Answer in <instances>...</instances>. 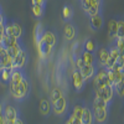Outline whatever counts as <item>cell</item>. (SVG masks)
Listing matches in <instances>:
<instances>
[{
    "mask_svg": "<svg viewBox=\"0 0 124 124\" xmlns=\"http://www.w3.org/2000/svg\"><path fill=\"white\" fill-rule=\"evenodd\" d=\"M3 52H5V48H4V47H3L1 45H0V55H1Z\"/></svg>",
    "mask_w": 124,
    "mask_h": 124,
    "instance_id": "obj_40",
    "label": "cell"
},
{
    "mask_svg": "<svg viewBox=\"0 0 124 124\" xmlns=\"http://www.w3.org/2000/svg\"><path fill=\"white\" fill-rule=\"evenodd\" d=\"M0 13H1V9H0Z\"/></svg>",
    "mask_w": 124,
    "mask_h": 124,
    "instance_id": "obj_44",
    "label": "cell"
},
{
    "mask_svg": "<svg viewBox=\"0 0 124 124\" xmlns=\"http://www.w3.org/2000/svg\"><path fill=\"white\" fill-rule=\"evenodd\" d=\"M82 112H83V107H82V106H75L73 110H72V116H73L75 118H77V119L81 120Z\"/></svg>",
    "mask_w": 124,
    "mask_h": 124,
    "instance_id": "obj_33",
    "label": "cell"
},
{
    "mask_svg": "<svg viewBox=\"0 0 124 124\" xmlns=\"http://www.w3.org/2000/svg\"><path fill=\"white\" fill-rule=\"evenodd\" d=\"M117 37H124V20H117Z\"/></svg>",
    "mask_w": 124,
    "mask_h": 124,
    "instance_id": "obj_28",
    "label": "cell"
},
{
    "mask_svg": "<svg viewBox=\"0 0 124 124\" xmlns=\"http://www.w3.org/2000/svg\"><path fill=\"white\" fill-rule=\"evenodd\" d=\"M1 39H3V37H0V45H1Z\"/></svg>",
    "mask_w": 124,
    "mask_h": 124,
    "instance_id": "obj_42",
    "label": "cell"
},
{
    "mask_svg": "<svg viewBox=\"0 0 124 124\" xmlns=\"http://www.w3.org/2000/svg\"><path fill=\"white\" fill-rule=\"evenodd\" d=\"M75 35H76L75 27L72 26L71 24H67V25L65 26V37H66L67 40H72V39L75 37Z\"/></svg>",
    "mask_w": 124,
    "mask_h": 124,
    "instance_id": "obj_23",
    "label": "cell"
},
{
    "mask_svg": "<svg viewBox=\"0 0 124 124\" xmlns=\"http://www.w3.org/2000/svg\"><path fill=\"white\" fill-rule=\"evenodd\" d=\"M26 57H27L26 51L21 48V50H20V52L13 58V66H14V68H23L25 66V63H26Z\"/></svg>",
    "mask_w": 124,
    "mask_h": 124,
    "instance_id": "obj_7",
    "label": "cell"
},
{
    "mask_svg": "<svg viewBox=\"0 0 124 124\" xmlns=\"http://www.w3.org/2000/svg\"><path fill=\"white\" fill-rule=\"evenodd\" d=\"M117 50L120 56H124V37H116V42H114Z\"/></svg>",
    "mask_w": 124,
    "mask_h": 124,
    "instance_id": "obj_25",
    "label": "cell"
},
{
    "mask_svg": "<svg viewBox=\"0 0 124 124\" xmlns=\"http://www.w3.org/2000/svg\"><path fill=\"white\" fill-rule=\"evenodd\" d=\"M0 24H6V21H5V17H4L3 13H0Z\"/></svg>",
    "mask_w": 124,
    "mask_h": 124,
    "instance_id": "obj_38",
    "label": "cell"
},
{
    "mask_svg": "<svg viewBox=\"0 0 124 124\" xmlns=\"http://www.w3.org/2000/svg\"><path fill=\"white\" fill-rule=\"evenodd\" d=\"M113 93H114V86H113L112 83L96 88V97H99L102 99H104L107 103H110Z\"/></svg>",
    "mask_w": 124,
    "mask_h": 124,
    "instance_id": "obj_2",
    "label": "cell"
},
{
    "mask_svg": "<svg viewBox=\"0 0 124 124\" xmlns=\"http://www.w3.org/2000/svg\"><path fill=\"white\" fill-rule=\"evenodd\" d=\"M113 68H118V70H123L124 68V56H118L117 60L114 61V66Z\"/></svg>",
    "mask_w": 124,
    "mask_h": 124,
    "instance_id": "obj_34",
    "label": "cell"
},
{
    "mask_svg": "<svg viewBox=\"0 0 124 124\" xmlns=\"http://www.w3.org/2000/svg\"><path fill=\"white\" fill-rule=\"evenodd\" d=\"M62 15H63V17H65L66 20H70L72 16H73V11H72L71 6H68V5L63 6V10H62Z\"/></svg>",
    "mask_w": 124,
    "mask_h": 124,
    "instance_id": "obj_31",
    "label": "cell"
},
{
    "mask_svg": "<svg viewBox=\"0 0 124 124\" xmlns=\"http://www.w3.org/2000/svg\"><path fill=\"white\" fill-rule=\"evenodd\" d=\"M81 3H82V8H83L86 11L89 9V6L92 5V1H91V0H81Z\"/></svg>",
    "mask_w": 124,
    "mask_h": 124,
    "instance_id": "obj_35",
    "label": "cell"
},
{
    "mask_svg": "<svg viewBox=\"0 0 124 124\" xmlns=\"http://www.w3.org/2000/svg\"><path fill=\"white\" fill-rule=\"evenodd\" d=\"M96 48H97V45L93 40H87L85 42V50L89 51V52H94Z\"/></svg>",
    "mask_w": 124,
    "mask_h": 124,
    "instance_id": "obj_30",
    "label": "cell"
},
{
    "mask_svg": "<svg viewBox=\"0 0 124 124\" xmlns=\"http://www.w3.org/2000/svg\"><path fill=\"white\" fill-rule=\"evenodd\" d=\"M61 96H62V92L57 87H55L52 91H51V93H50V97H51V99H52V102H55L56 99H58Z\"/></svg>",
    "mask_w": 124,
    "mask_h": 124,
    "instance_id": "obj_32",
    "label": "cell"
},
{
    "mask_svg": "<svg viewBox=\"0 0 124 124\" xmlns=\"http://www.w3.org/2000/svg\"><path fill=\"white\" fill-rule=\"evenodd\" d=\"M108 104L104 99H102L99 97H96L93 99V103H92V110H96V109H104V108H108Z\"/></svg>",
    "mask_w": 124,
    "mask_h": 124,
    "instance_id": "obj_13",
    "label": "cell"
},
{
    "mask_svg": "<svg viewBox=\"0 0 124 124\" xmlns=\"http://www.w3.org/2000/svg\"><path fill=\"white\" fill-rule=\"evenodd\" d=\"M44 34H45V29H44L42 24L37 23L36 26H35V31H34V37H35V42H36V44L41 40V37H42Z\"/></svg>",
    "mask_w": 124,
    "mask_h": 124,
    "instance_id": "obj_18",
    "label": "cell"
},
{
    "mask_svg": "<svg viewBox=\"0 0 124 124\" xmlns=\"http://www.w3.org/2000/svg\"><path fill=\"white\" fill-rule=\"evenodd\" d=\"M0 114H3V106H1V103H0Z\"/></svg>",
    "mask_w": 124,
    "mask_h": 124,
    "instance_id": "obj_41",
    "label": "cell"
},
{
    "mask_svg": "<svg viewBox=\"0 0 124 124\" xmlns=\"http://www.w3.org/2000/svg\"><path fill=\"white\" fill-rule=\"evenodd\" d=\"M41 1H42V3H46V0H41Z\"/></svg>",
    "mask_w": 124,
    "mask_h": 124,
    "instance_id": "obj_43",
    "label": "cell"
},
{
    "mask_svg": "<svg viewBox=\"0 0 124 124\" xmlns=\"http://www.w3.org/2000/svg\"><path fill=\"white\" fill-rule=\"evenodd\" d=\"M92 4H101L102 3V0H91Z\"/></svg>",
    "mask_w": 124,
    "mask_h": 124,
    "instance_id": "obj_39",
    "label": "cell"
},
{
    "mask_svg": "<svg viewBox=\"0 0 124 124\" xmlns=\"http://www.w3.org/2000/svg\"><path fill=\"white\" fill-rule=\"evenodd\" d=\"M44 11H45V6L32 5V14L35 15V17H41L44 15Z\"/></svg>",
    "mask_w": 124,
    "mask_h": 124,
    "instance_id": "obj_27",
    "label": "cell"
},
{
    "mask_svg": "<svg viewBox=\"0 0 124 124\" xmlns=\"http://www.w3.org/2000/svg\"><path fill=\"white\" fill-rule=\"evenodd\" d=\"M51 104H50V102L47 101V99H41V102H40V112L42 113L44 116H48L50 114V112H51Z\"/></svg>",
    "mask_w": 124,
    "mask_h": 124,
    "instance_id": "obj_19",
    "label": "cell"
},
{
    "mask_svg": "<svg viewBox=\"0 0 124 124\" xmlns=\"http://www.w3.org/2000/svg\"><path fill=\"white\" fill-rule=\"evenodd\" d=\"M85 65H86V63H85V62H83V60H82V58H81V56H79V57L76 60V67H77L78 70H81V68L83 67Z\"/></svg>",
    "mask_w": 124,
    "mask_h": 124,
    "instance_id": "obj_36",
    "label": "cell"
},
{
    "mask_svg": "<svg viewBox=\"0 0 124 124\" xmlns=\"http://www.w3.org/2000/svg\"><path fill=\"white\" fill-rule=\"evenodd\" d=\"M103 25V20H102V16L99 14L94 15V16H91V27L94 29V30H98L101 29Z\"/></svg>",
    "mask_w": 124,
    "mask_h": 124,
    "instance_id": "obj_17",
    "label": "cell"
},
{
    "mask_svg": "<svg viewBox=\"0 0 124 124\" xmlns=\"http://www.w3.org/2000/svg\"><path fill=\"white\" fill-rule=\"evenodd\" d=\"M5 123H6L5 116H4V114H0V124H5Z\"/></svg>",
    "mask_w": 124,
    "mask_h": 124,
    "instance_id": "obj_37",
    "label": "cell"
},
{
    "mask_svg": "<svg viewBox=\"0 0 124 124\" xmlns=\"http://www.w3.org/2000/svg\"><path fill=\"white\" fill-rule=\"evenodd\" d=\"M107 109L108 108H104V109H96L93 110V113H94V118L97 122L99 123H103L106 119H107Z\"/></svg>",
    "mask_w": 124,
    "mask_h": 124,
    "instance_id": "obj_20",
    "label": "cell"
},
{
    "mask_svg": "<svg viewBox=\"0 0 124 124\" xmlns=\"http://www.w3.org/2000/svg\"><path fill=\"white\" fill-rule=\"evenodd\" d=\"M52 109L55 112V114L57 116H62L66 113V109H67V102H66V98L63 96H61L58 99H56L55 102H52Z\"/></svg>",
    "mask_w": 124,
    "mask_h": 124,
    "instance_id": "obj_5",
    "label": "cell"
},
{
    "mask_svg": "<svg viewBox=\"0 0 124 124\" xmlns=\"http://www.w3.org/2000/svg\"><path fill=\"white\" fill-rule=\"evenodd\" d=\"M11 25H13V29H14V36L16 37V39H20L21 37V35H23V27L20 26L17 23H11Z\"/></svg>",
    "mask_w": 124,
    "mask_h": 124,
    "instance_id": "obj_29",
    "label": "cell"
},
{
    "mask_svg": "<svg viewBox=\"0 0 124 124\" xmlns=\"http://www.w3.org/2000/svg\"><path fill=\"white\" fill-rule=\"evenodd\" d=\"M81 58L83 60V62L86 65H93L94 63V55H93V52H89V51H83V52L81 54Z\"/></svg>",
    "mask_w": 124,
    "mask_h": 124,
    "instance_id": "obj_16",
    "label": "cell"
},
{
    "mask_svg": "<svg viewBox=\"0 0 124 124\" xmlns=\"http://www.w3.org/2000/svg\"><path fill=\"white\" fill-rule=\"evenodd\" d=\"M94 87H102L104 85H109V78H108V75H107V70L101 66V68L97 71V73L94 75Z\"/></svg>",
    "mask_w": 124,
    "mask_h": 124,
    "instance_id": "obj_3",
    "label": "cell"
},
{
    "mask_svg": "<svg viewBox=\"0 0 124 124\" xmlns=\"http://www.w3.org/2000/svg\"><path fill=\"white\" fill-rule=\"evenodd\" d=\"M85 82H86V79L83 78V76H82L81 71L78 68L72 72V83H73V87L77 92L82 91V88L85 87Z\"/></svg>",
    "mask_w": 124,
    "mask_h": 124,
    "instance_id": "obj_4",
    "label": "cell"
},
{
    "mask_svg": "<svg viewBox=\"0 0 124 124\" xmlns=\"http://www.w3.org/2000/svg\"><path fill=\"white\" fill-rule=\"evenodd\" d=\"M108 36L112 41L117 37V20L114 19H112L108 24Z\"/></svg>",
    "mask_w": 124,
    "mask_h": 124,
    "instance_id": "obj_14",
    "label": "cell"
},
{
    "mask_svg": "<svg viewBox=\"0 0 124 124\" xmlns=\"http://www.w3.org/2000/svg\"><path fill=\"white\" fill-rule=\"evenodd\" d=\"M97 58L99 61L101 66H104L107 63V61L109 58V54H108V48H104V47H99L98 51H97Z\"/></svg>",
    "mask_w": 124,
    "mask_h": 124,
    "instance_id": "obj_11",
    "label": "cell"
},
{
    "mask_svg": "<svg viewBox=\"0 0 124 124\" xmlns=\"http://www.w3.org/2000/svg\"><path fill=\"white\" fill-rule=\"evenodd\" d=\"M5 119H6V123H16V119H17V110L13 107V106H6L5 107Z\"/></svg>",
    "mask_w": 124,
    "mask_h": 124,
    "instance_id": "obj_8",
    "label": "cell"
},
{
    "mask_svg": "<svg viewBox=\"0 0 124 124\" xmlns=\"http://www.w3.org/2000/svg\"><path fill=\"white\" fill-rule=\"evenodd\" d=\"M41 40H44L45 42H47L48 45H51L52 47H54V45L56 44V37H55V35L51 32V31H45V34L42 35Z\"/></svg>",
    "mask_w": 124,
    "mask_h": 124,
    "instance_id": "obj_21",
    "label": "cell"
},
{
    "mask_svg": "<svg viewBox=\"0 0 124 124\" xmlns=\"http://www.w3.org/2000/svg\"><path fill=\"white\" fill-rule=\"evenodd\" d=\"M99 9H101V4H92L86 13H87L89 16H94V15L99 14Z\"/></svg>",
    "mask_w": 124,
    "mask_h": 124,
    "instance_id": "obj_26",
    "label": "cell"
},
{
    "mask_svg": "<svg viewBox=\"0 0 124 124\" xmlns=\"http://www.w3.org/2000/svg\"><path fill=\"white\" fill-rule=\"evenodd\" d=\"M23 79H24V73L20 71V68H13L11 76H10V83L19 85Z\"/></svg>",
    "mask_w": 124,
    "mask_h": 124,
    "instance_id": "obj_9",
    "label": "cell"
},
{
    "mask_svg": "<svg viewBox=\"0 0 124 124\" xmlns=\"http://www.w3.org/2000/svg\"><path fill=\"white\" fill-rule=\"evenodd\" d=\"M36 45H37V51H39V55H40V57L42 58V60L47 58V57L50 56V54H51V50H52V46L48 45L47 42H45L44 40H40Z\"/></svg>",
    "mask_w": 124,
    "mask_h": 124,
    "instance_id": "obj_6",
    "label": "cell"
},
{
    "mask_svg": "<svg viewBox=\"0 0 124 124\" xmlns=\"http://www.w3.org/2000/svg\"><path fill=\"white\" fill-rule=\"evenodd\" d=\"M23 47L21 46H20V44L19 45H14V46H10L9 48H6L5 51H6V54L10 56V57H11V58H14L19 52H20V50H21Z\"/></svg>",
    "mask_w": 124,
    "mask_h": 124,
    "instance_id": "obj_24",
    "label": "cell"
},
{
    "mask_svg": "<svg viewBox=\"0 0 124 124\" xmlns=\"http://www.w3.org/2000/svg\"><path fill=\"white\" fill-rule=\"evenodd\" d=\"M79 71H81L82 76H83V78H85L86 81H87V79H91L93 76H94V72H96L94 66H93V65H85Z\"/></svg>",
    "mask_w": 124,
    "mask_h": 124,
    "instance_id": "obj_10",
    "label": "cell"
},
{
    "mask_svg": "<svg viewBox=\"0 0 124 124\" xmlns=\"http://www.w3.org/2000/svg\"><path fill=\"white\" fill-rule=\"evenodd\" d=\"M93 122V113L89 108L83 107V112H82L81 117V124H91Z\"/></svg>",
    "mask_w": 124,
    "mask_h": 124,
    "instance_id": "obj_12",
    "label": "cell"
},
{
    "mask_svg": "<svg viewBox=\"0 0 124 124\" xmlns=\"http://www.w3.org/2000/svg\"><path fill=\"white\" fill-rule=\"evenodd\" d=\"M11 68H1L0 70V79H1L4 83L10 82V76H11Z\"/></svg>",
    "mask_w": 124,
    "mask_h": 124,
    "instance_id": "obj_22",
    "label": "cell"
},
{
    "mask_svg": "<svg viewBox=\"0 0 124 124\" xmlns=\"http://www.w3.org/2000/svg\"><path fill=\"white\" fill-rule=\"evenodd\" d=\"M30 92V83L27 79H23L19 85H13L10 83V93L11 96L17 99V101H23Z\"/></svg>",
    "mask_w": 124,
    "mask_h": 124,
    "instance_id": "obj_1",
    "label": "cell"
},
{
    "mask_svg": "<svg viewBox=\"0 0 124 124\" xmlns=\"http://www.w3.org/2000/svg\"><path fill=\"white\" fill-rule=\"evenodd\" d=\"M114 91L117 92V94L119 97H124V68L122 70V78L118 83L114 85Z\"/></svg>",
    "mask_w": 124,
    "mask_h": 124,
    "instance_id": "obj_15",
    "label": "cell"
}]
</instances>
